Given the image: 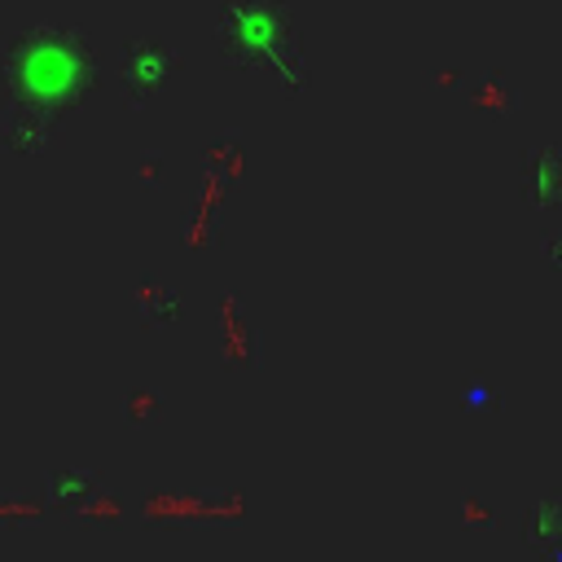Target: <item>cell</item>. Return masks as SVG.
I'll return each instance as SVG.
<instances>
[{"instance_id": "2", "label": "cell", "mask_w": 562, "mask_h": 562, "mask_svg": "<svg viewBox=\"0 0 562 562\" xmlns=\"http://www.w3.org/2000/svg\"><path fill=\"white\" fill-rule=\"evenodd\" d=\"M224 40H228V48L241 44V61H255L263 48L277 57L285 44V13L277 4H263V0H237L228 9Z\"/></svg>"}, {"instance_id": "1", "label": "cell", "mask_w": 562, "mask_h": 562, "mask_svg": "<svg viewBox=\"0 0 562 562\" xmlns=\"http://www.w3.org/2000/svg\"><path fill=\"white\" fill-rule=\"evenodd\" d=\"M9 88H13V105L57 119L66 110H75L92 79H97V57L88 48V40L70 26H35L22 31L9 44V61H4Z\"/></svg>"}]
</instances>
